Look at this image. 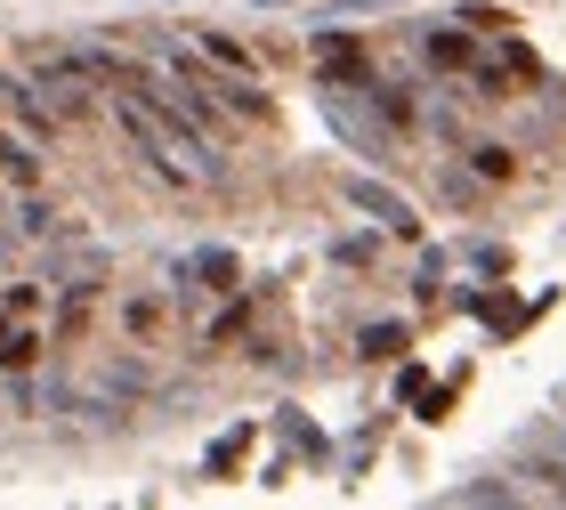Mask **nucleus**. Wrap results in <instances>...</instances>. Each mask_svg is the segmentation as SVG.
<instances>
[{"label": "nucleus", "instance_id": "nucleus-1", "mask_svg": "<svg viewBox=\"0 0 566 510\" xmlns=\"http://www.w3.org/2000/svg\"><path fill=\"white\" fill-rule=\"evenodd\" d=\"M114 122L130 131V146H138L154 170L195 178V187H219V178H227L219 138H211V131H195V122H178V114H163V106H154V97H138L130 82H114Z\"/></svg>", "mask_w": 566, "mask_h": 510}, {"label": "nucleus", "instance_id": "nucleus-2", "mask_svg": "<svg viewBox=\"0 0 566 510\" xmlns=\"http://www.w3.org/2000/svg\"><path fill=\"white\" fill-rule=\"evenodd\" d=\"M24 82L41 90L49 122H73V114H90V65L73 58V49H33V58H24Z\"/></svg>", "mask_w": 566, "mask_h": 510}, {"label": "nucleus", "instance_id": "nucleus-3", "mask_svg": "<svg viewBox=\"0 0 566 510\" xmlns=\"http://www.w3.org/2000/svg\"><path fill=\"white\" fill-rule=\"evenodd\" d=\"M348 202H356V211H373L380 227H389V236H413V202H405L397 187H380V178H348Z\"/></svg>", "mask_w": 566, "mask_h": 510}, {"label": "nucleus", "instance_id": "nucleus-4", "mask_svg": "<svg viewBox=\"0 0 566 510\" xmlns=\"http://www.w3.org/2000/svg\"><path fill=\"white\" fill-rule=\"evenodd\" d=\"M316 65L332 73V82H356V90L373 82V73H365V49H356L348 33H324V41H316Z\"/></svg>", "mask_w": 566, "mask_h": 510}, {"label": "nucleus", "instance_id": "nucleus-5", "mask_svg": "<svg viewBox=\"0 0 566 510\" xmlns=\"http://www.w3.org/2000/svg\"><path fill=\"white\" fill-rule=\"evenodd\" d=\"M178 275H211V284H235V251H195Z\"/></svg>", "mask_w": 566, "mask_h": 510}, {"label": "nucleus", "instance_id": "nucleus-6", "mask_svg": "<svg viewBox=\"0 0 566 510\" xmlns=\"http://www.w3.org/2000/svg\"><path fill=\"white\" fill-rule=\"evenodd\" d=\"M202 58H219L227 73H243V82H251V49H235V41H219V33H211V41H202Z\"/></svg>", "mask_w": 566, "mask_h": 510}, {"label": "nucleus", "instance_id": "nucleus-7", "mask_svg": "<svg viewBox=\"0 0 566 510\" xmlns=\"http://www.w3.org/2000/svg\"><path fill=\"white\" fill-rule=\"evenodd\" d=\"M421 49H429L437 65H470V41H461V33H429Z\"/></svg>", "mask_w": 566, "mask_h": 510}, {"label": "nucleus", "instance_id": "nucleus-8", "mask_svg": "<svg viewBox=\"0 0 566 510\" xmlns=\"http://www.w3.org/2000/svg\"><path fill=\"white\" fill-rule=\"evenodd\" d=\"M0 178H24V187H33V155H24V146H9V138H0Z\"/></svg>", "mask_w": 566, "mask_h": 510}, {"label": "nucleus", "instance_id": "nucleus-9", "mask_svg": "<svg viewBox=\"0 0 566 510\" xmlns=\"http://www.w3.org/2000/svg\"><path fill=\"white\" fill-rule=\"evenodd\" d=\"M365 348H373V356H397V348H405V324H373Z\"/></svg>", "mask_w": 566, "mask_h": 510}, {"label": "nucleus", "instance_id": "nucleus-10", "mask_svg": "<svg viewBox=\"0 0 566 510\" xmlns=\"http://www.w3.org/2000/svg\"><path fill=\"white\" fill-rule=\"evenodd\" d=\"M243 446H251V429H227V438L211 446V470H227V462H235V454H243Z\"/></svg>", "mask_w": 566, "mask_h": 510}]
</instances>
